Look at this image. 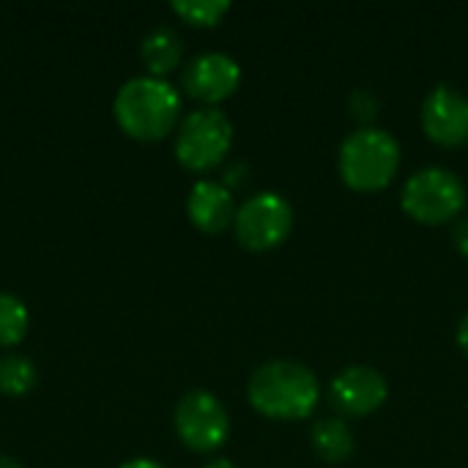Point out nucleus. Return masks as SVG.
Listing matches in <instances>:
<instances>
[{
  "label": "nucleus",
  "mask_w": 468,
  "mask_h": 468,
  "mask_svg": "<svg viewBox=\"0 0 468 468\" xmlns=\"http://www.w3.org/2000/svg\"><path fill=\"white\" fill-rule=\"evenodd\" d=\"M247 398L250 406L269 420L299 422L315 411L321 400V387L315 373L302 362L277 359L261 365L252 373L247 384Z\"/></svg>",
  "instance_id": "nucleus-1"
},
{
  "label": "nucleus",
  "mask_w": 468,
  "mask_h": 468,
  "mask_svg": "<svg viewBox=\"0 0 468 468\" xmlns=\"http://www.w3.org/2000/svg\"><path fill=\"white\" fill-rule=\"evenodd\" d=\"M118 126L143 143L162 140L173 132L181 115V93L162 77H132L126 80L112 101Z\"/></svg>",
  "instance_id": "nucleus-2"
},
{
  "label": "nucleus",
  "mask_w": 468,
  "mask_h": 468,
  "mask_svg": "<svg viewBox=\"0 0 468 468\" xmlns=\"http://www.w3.org/2000/svg\"><path fill=\"white\" fill-rule=\"evenodd\" d=\"M398 167L400 143L378 126H359L340 145V176L354 192H378L389 186Z\"/></svg>",
  "instance_id": "nucleus-3"
},
{
  "label": "nucleus",
  "mask_w": 468,
  "mask_h": 468,
  "mask_svg": "<svg viewBox=\"0 0 468 468\" xmlns=\"http://www.w3.org/2000/svg\"><path fill=\"white\" fill-rule=\"evenodd\" d=\"M400 206L420 225H447L461 217L466 186L447 167H425L406 181Z\"/></svg>",
  "instance_id": "nucleus-4"
},
{
  "label": "nucleus",
  "mask_w": 468,
  "mask_h": 468,
  "mask_svg": "<svg viewBox=\"0 0 468 468\" xmlns=\"http://www.w3.org/2000/svg\"><path fill=\"white\" fill-rule=\"evenodd\" d=\"M233 145V123L217 107L192 110L176 134V159L192 170L206 173L217 167Z\"/></svg>",
  "instance_id": "nucleus-5"
},
{
  "label": "nucleus",
  "mask_w": 468,
  "mask_h": 468,
  "mask_svg": "<svg viewBox=\"0 0 468 468\" xmlns=\"http://www.w3.org/2000/svg\"><path fill=\"white\" fill-rule=\"evenodd\" d=\"M293 230V208L277 192H258L236 208L233 233L250 252L280 247Z\"/></svg>",
  "instance_id": "nucleus-6"
},
{
  "label": "nucleus",
  "mask_w": 468,
  "mask_h": 468,
  "mask_svg": "<svg viewBox=\"0 0 468 468\" xmlns=\"http://www.w3.org/2000/svg\"><path fill=\"white\" fill-rule=\"evenodd\" d=\"M173 425L178 439L192 452H214L228 441L230 433V420L225 406L217 400V395L206 389H192L178 400Z\"/></svg>",
  "instance_id": "nucleus-7"
},
{
  "label": "nucleus",
  "mask_w": 468,
  "mask_h": 468,
  "mask_svg": "<svg viewBox=\"0 0 468 468\" xmlns=\"http://www.w3.org/2000/svg\"><path fill=\"white\" fill-rule=\"evenodd\" d=\"M387 395H389L387 378L370 365H354L340 370L329 387V403L337 409L340 417H354V420L378 411L387 403Z\"/></svg>",
  "instance_id": "nucleus-8"
},
{
  "label": "nucleus",
  "mask_w": 468,
  "mask_h": 468,
  "mask_svg": "<svg viewBox=\"0 0 468 468\" xmlns=\"http://www.w3.org/2000/svg\"><path fill=\"white\" fill-rule=\"evenodd\" d=\"M422 129L444 148L468 143V99L450 85H436L422 101Z\"/></svg>",
  "instance_id": "nucleus-9"
},
{
  "label": "nucleus",
  "mask_w": 468,
  "mask_h": 468,
  "mask_svg": "<svg viewBox=\"0 0 468 468\" xmlns=\"http://www.w3.org/2000/svg\"><path fill=\"white\" fill-rule=\"evenodd\" d=\"M241 82V66L225 52H203L184 69V90L206 107L233 96Z\"/></svg>",
  "instance_id": "nucleus-10"
},
{
  "label": "nucleus",
  "mask_w": 468,
  "mask_h": 468,
  "mask_svg": "<svg viewBox=\"0 0 468 468\" xmlns=\"http://www.w3.org/2000/svg\"><path fill=\"white\" fill-rule=\"evenodd\" d=\"M186 214L192 225L203 233H222L236 219L233 192L219 181H197L186 197Z\"/></svg>",
  "instance_id": "nucleus-11"
},
{
  "label": "nucleus",
  "mask_w": 468,
  "mask_h": 468,
  "mask_svg": "<svg viewBox=\"0 0 468 468\" xmlns=\"http://www.w3.org/2000/svg\"><path fill=\"white\" fill-rule=\"evenodd\" d=\"M140 55H143V63L151 71V77L165 80V74H170L176 66H181L184 41L173 27H154L145 33V38L140 44Z\"/></svg>",
  "instance_id": "nucleus-12"
},
{
  "label": "nucleus",
  "mask_w": 468,
  "mask_h": 468,
  "mask_svg": "<svg viewBox=\"0 0 468 468\" xmlns=\"http://www.w3.org/2000/svg\"><path fill=\"white\" fill-rule=\"evenodd\" d=\"M313 450L324 463H346L354 455V433L340 417H326L313 425Z\"/></svg>",
  "instance_id": "nucleus-13"
},
{
  "label": "nucleus",
  "mask_w": 468,
  "mask_h": 468,
  "mask_svg": "<svg viewBox=\"0 0 468 468\" xmlns=\"http://www.w3.org/2000/svg\"><path fill=\"white\" fill-rule=\"evenodd\" d=\"M38 384L36 365L22 354L0 356V392L8 398H25Z\"/></svg>",
  "instance_id": "nucleus-14"
},
{
  "label": "nucleus",
  "mask_w": 468,
  "mask_h": 468,
  "mask_svg": "<svg viewBox=\"0 0 468 468\" xmlns=\"http://www.w3.org/2000/svg\"><path fill=\"white\" fill-rule=\"evenodd\" d=\"M30 326V315L22 299L14 293H0V346H16Z\"/></svg>",
  "instance_id": "nucleus-15"
},
{
  "label": "nucleus",
  "mask_w": 468,
  "mask_h": 468,
  "mask_svg": "<svg viewBox=\"0 0 468 468\" xmlns=\"http://www.w3.org/2000/svg\"><path fill=\"white\" fill-rule=\"evenodd\" d=\"M170 8L195 27H214L230 11L228 0H176Z\"/></svg>",
  "instance_id": "nucleus-16"
},
{
  "label": "nucleus",
  "mask_w": 468,
  "mask_h": 468,
  "mask_svg": "<svg viewBox=\"0 0 468 468\" xmlns=\"http://www.w3.org/2000/svg\"><path fill=\"white\" fill-rule=\"evenodd\" d=\"M351 115L359 118V121L373 118V115H376V101H373L365 90H356V93L351 96Z\"/></svg>",
  "instance_id": "nucleus-17"
},
{
  "label": "nucleus",
  "mask_w": 468,
  "mask_h": 468,
  "mask_svg": "<svg viewBox=\"0 0 468 468\" xmlns=\"http://www.w3.org/2000/svg\"><path fill=\"white\" fill-rule=\"evenodd\" d=\"M452 244H455V250L463 258H468V217L455 222V228H452Z\"/></svg>",
  "instance_id": "nucleus-18"
},
{
  "label": "nucleus",
  "mask_w": 468,
  "mask_h": 468,
  "mask_svg": "<svg viewBox=\"0 0 468 468\" xmlns=\"http://www.w3.org/2000/svg\"><path fill=\"white\" fill-rule=\"evenodd\" d=\"M458 346L468 356V315H463V321L458 324Z\"/></svg>",
  "instance_id": "nucleus-19"
},
{
  "label": "nucleus",
  "mask_w": 468,
  "mask_h": 468,
  "mask_svg": "<svg viewBox=\"0 0 468 468\" xmlns=\"http://www.w3.org/2000/svg\"><path fill=\"white\" fill-rule=\"evenodd\" d=\"M121 468H165V466H162V463H156V461H148V458H134V461L123 463Z\"/></svg>",
  "instance_id": "nucleus-20"
},
{
  "label": "nucleus",
  "mask_w": 468,
  "mask_h": 468,
  "mask_svg": "<svg viewBox=\"0 0 468 468\" xmlns=\"http://www.w3.org/2000/svg\"><path fill=\"white\" fill-rule=\"evenodd\" d=\"M203 468H239L236 463H230L228 458H217V461H208Z\"/></svg>",
  "instance_id": "nucleus-21"
},
{
  "label": "nucleus",
  "mask_w": 468,
  "mask_h": 468,
  "mask_svg": "<svg viewBox=\"0 0 468 468\" xmlns=\"http://www.w3.org/2000/svg\"><path fill=\"white\" fill-rule=\"evenodd\" d=\"M0 468H22L19 461H14L11 455H0Z\"/></svg>",
  "instance_id": "nucleus-22"
}]
</instances>
